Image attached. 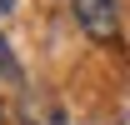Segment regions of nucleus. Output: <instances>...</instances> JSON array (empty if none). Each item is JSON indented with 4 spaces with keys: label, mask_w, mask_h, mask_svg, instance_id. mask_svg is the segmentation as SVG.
I'll return each instance as SVG.
<instances>
[{
    "label": "nucleus",
    "mask_w": 130,
    "mask_h": 125,
    "mask_svg": "<svg viewBox=\"0 0 130 125\" xmlns=\"http://www.w3.org/2000/svg\"><path fill=\"white\" fill-rule=\"evenodd\" d=\"M20 125H65L55 110H40V105H25L20 110Z\"/></svg>",
    "instance_id": "obj_2"
},
{
    "label": "nucleus",
    "mask_w": 130,
    "mask_h": 125,
    "mask_svg": "<svg viewBox=\"0 0 130 125\" xmlns=\"http://www.w3.org/2000/svg\"><path fill=\"white\" fill-rule=\"evenodd\" d=\"M75 15H80V30L100 45L120 35V0H75Z\"/></svg>",
    "instance_id": "obj_1"
},
{
    "label": "nucleus",
    "mask_w": 130,
    "mask_h": 125,
    "mask_svg": "<svg viewBox=\"0 0 130 125\" xmlns=\"http://www.w3.org/2000/svg\"><path fill=\"white\" fill-rule=\"evenodd\" d=\"M0 75L20 85V65H15V55H10V45H5V35H0Z\"/></svg>",
    "instance_id": "obj_3"
}]
</instances>
